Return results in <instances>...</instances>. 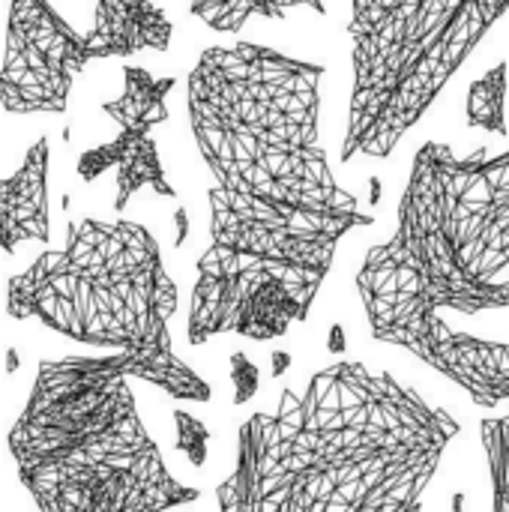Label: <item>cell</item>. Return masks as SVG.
<instances>
[{
	"label": "cell",
	"instance_id": "6da1fadb",
	"mask_svg": "<svg viewBox=\"0 0 509 512\" xmlns=\"http://www.w3.org/2000/svg\"><path fill=\"white\" fill-rule=\"evenodd\" d=\"M321 78V63L258 42L213 45L186 78L192 138L213 174L189 345L282 339L309 318L339 243L375 225L333 177L318 129Z\"/></svg>",
	"mask_w": 509,
	"mask_h": 512
},
{
	"label": "cell",
	"instance_id": "7a4b0ae2",
	"mask_svg": "<svg viewBox=\"0 0 509 512\" xmlns=\"http://www.w3.org/2000/svg\"><path fill=\"white\" fill-rule=\"evenodd\" d=\"M459 420L393 372L339 360L237 429L219 512H426Z\"/></svg>",
	"mask_w": 509,
	"mask_h": 512
},
{
	"label": "cell",
	"instance_id": "3957f363",
	"mask_svg": "<svg viewBox=\"0 0 509 512\" xmlns=\"http://www.w3.org/2000/svg\"><path fill=\"white\" fill-rule=\"evenodd\" d=\"M509 150L459 156L426 141L411 162L396 231L357 270L378 342L402 348L444 312L509 309Z\"/></svg>",
	"mask_w": 509,
	"mask_h": 512
},
{
	"label": "cell",
	"instance_id": "277c9868",
	"mask_svg": "<svg viewBox=\"0 0 509 512\" xmlns=\"http://www.w3.org/2000/svg\"><path fill=\"white\" fill-rule=\"evenodd\" d=\"M129 354H66L36 366L6 435L21 489L39 512H171L201 498L147 432Z\"/></svg>",
	"mask_w": 509,
	"mask_h": 512
},
{
	"label": "cell",
	"instance_id": "5b68a950",
	"mask_svg": "<svg viewBox=\"0 0 509 512\" xmlns=\"http://www.w3.org/2000/svg\"><path fill=\"white\" fill-rule=\"evenodd\" d=\"M177 285L156 237L129 219H72L48 249L6 282V315L96 348L129 354L141 381L180 402H210V384L174 354Z\"/></svg>",
	"mask_w": 509,
	"mask_h": 512
},
{
	"label": "cell",
	"instance_id": "8992f818",
	"mask_svg": "<svg viewBox=\"0 0 509 512\" xmlns=\"http://www.w3.org/2000/svg\"><path fill=\"white\" fill-rule=\"evenodd\" d=\"M509 0H351V105L339 159H390Z\"/></svg>",
	"mask_w": 509,
	"mask_h": 512
},
{
	"label": "cell",
	"instance_id": "52a82bcc",
	"mask_svg": "<svg viewBox=\"0 0 509 512\" xmlns=\"http://www.w3.org/2000/svg\"><path fill=\"white\" fill-rule=\"evenodd\" d=\"M87 39L51 0H9L0 105L9 114H66L75 78L90 63Z\"/></svg>",
	"mask_w": 509,
	"mask_h": 512
},
{
	"label": "cell",
	"instance_id": "ba28073f",
	"mask_svg": "<svg viewBox=\"0 0 509 512\" xmlns=\"http://www.w3.org/2000/svg\"><path fill=\"white\" fill-rule=\"evenodd\" d=\"M174 90V75L156 78L144 66H123V93L102 102V111L120 126L114 141L90 147L78 156V177L84 183L99 180L105 171H117L114 210L123 213L126 204L141 192L153 189L162 198H177L168 183L153 129L168 120V93Z\"/></svg>",
	"mask_w": 509,
	"mask_h": 512
},
{
	"label": "cell",
	"instance_id": "9c48e42d",
	"mask_svg": "<svg viewBox=\"0 0 509 512\" xmlns=\"http://www.w3.org/2000/svg\"><path fill=\"white\" fill-rule=\"evenodd\" d=\"M402 348L462 387L483 411H492L509 399V342H489L462 333L438 318Z\"/></svg>",
	"mask_w": 509,
	"mask_h": 512
},
{
	"label": "cell",
	"instance_id": "30bf717a",
	"mask_svg": "<svg viewBox=\"0 0 509 512\" xmlns=\"http://www.w3.org/2000/svg\"><path fill=\"white\" fill-rule=\"evenodd\" d=\"M48 138L39 135L15 174L0 180V249L15 255L21 243L51 240V210H48Z\"/></svg>",
	"mask_w": 509,
	"mask_h": 512
},
{
	"label": "cell",
	"instance_id": "8fae6325",
	"mask_svg": "<svg viewBox=\"0 0 509 512\" xmlns=\"http://www.w3.org/2000/svg\"><path fill=\"white\" fill-rule=\"evenodd\" d=\"M174 21L153 0H96L93 30L84 33L90 57H132L141 51H168Z\"/></svg>",
	"mask_w": 509,
	"mask_h": 512
},
{
	"label": "cell",
	"instance_id": "7c38bea8",
	"mask_svg": "<svg viewBox=\"0 0 509 512\" xmlns=\"http://www.w3.org/2000/svg\"><path fill=\"white\" fill-rule=\"evenodd\" d=\"M294 9L327 15L324 0H192L189 12L216 33H240L252 18L285 21Z\"/></svg>",
	"mask_w": 509,
	"mask_h": 512
},
{
	"label": "cell",
	"instance_id": "4fadbf2b",
	"mask_svg": "<svg viewBox=\"0 0 509 512\" xmlns=\"http://www.w3.org/2000/svg\"><path fill=\"white\" fill-rule=\"evenodd\" d=\"M507 87V60H501L498 66H492L489 72H483L471 84V90H468V108H465L471 129H483V132H492V135L507 138Z\"/></svg>",
	"mask_w": 509,
	"mask_h": 512
},
{
	"label": "cell",
	"instance_id": "5bb4252c",
	"mask_svg": "<svg viewBox=\"0 0 509 512\" xmlns=\"http://www.w3.org/2000/svg\"><path fill=\"white\" fill-rule=\"evenodd\" d=\"M480 441L489 465L492 512H509V414L480 423Z\"/></svg>",
	"mask_w": 509,
	"mask_h": 512
},
{
	"label": "cell",
	"instance_id": "9a60e30c",
	"mask_svg": "<svg viewBox=\"0 0 509 512\" xmlns=\"http://www.w3.org/2000/svg\"><path fill=\"white\" fill-rule=\"evenodd\" d=\"M174 426H177V450L195 468H201L207 462V441H210L207 426L198 417L186 414V411H174Z\"/></svg>",
	"mask_w": 509,
	"mask_h": 512
},
{
	"label": "cell",
	"instance_id": "2e32d148",
	"mask_svg": "<svg viewBox=\"0 0 509 512\" xmlns=\"http://www.w3.org/2000/svg\"><path fill=\"white\" fill-rule=\"evenodd\" d=\"M231 384H234V405H246L249 399H255L261 387V372L243 351L231 354Z\"/></svg>",
	"mask_w": 509,
	"mask_h": 512
},
{
	"label": "cell",
	"instance_id": "e0dca14e",
	"mask_svg": "<svg viewBox=\"0 0 509 512\" xmlns=\"http://www.w3.org/2000/svg\"><path fill=\"white\" fill-rule=\"evenodd\" d=\"M270 366H273V378L285 375V372L291 369V354H285V351H273V357H270Z\"/></svg>",
	"mask_w": 509,
	"mask_h": 512
},
{
	"label": "cell",
	"instance_id": "ac0fdd59",
	"mask_svg": "<svg viewBox=\"0 0 509 512\" xmlns=\"http://www.w3.org/2000/svg\"><path fill=\"white\" fill-rule=\"evenodd\" d=\"M330 351H333V354H342V351H345V330H342L339 324L330 327Z\"/></svg>",
	"mask_w": 509,
	"mask_h": 512
},
{
	"label": "cell",
	"instance_id": "d6986e66",
	"mask_svg": "<svg viewBox=\"0 0 509 512\" xmlns=\"http://www.w3.org/2000/svg\"><path fill=\"white\" fill-rule=\"evenodd\" d=\"M174 219H177V240H174V246H183V240H186V234H189V222H186V210L180 207Z\"/></svg>",
	"mask_w": 509,
	"mask_h": 512
},
{
	"label": "cell",
	"instance_id": "ffe728a7",
	"mask_svg": "<svg viewBox=\"0 0 509 512\" xmlns=\"http://www.w3.org/2000/svg\"><path fill=\"white\" fill-rule=\"evenodd\" d=\"M453 512H465V495H453Z\"/></svg>",
	"mask_w": 509,
	"mask_h": 512
},
{
	"label": "cell",
	"instance_id": "44dd1931",
	"mask_svg": "<svg viewBox=\"0 0 509 512\" xmlns=\"http://www.w3.org/2000/svg\"><path fill=\"white\" fill-rule=\"evenodd\" d=\"M6 360H9V375H12V372L18 369V354H15V351H9V354H6Z\"/></svg>",
	"mask_w": 509,
	"mask_h": 512
}]
</instances>
